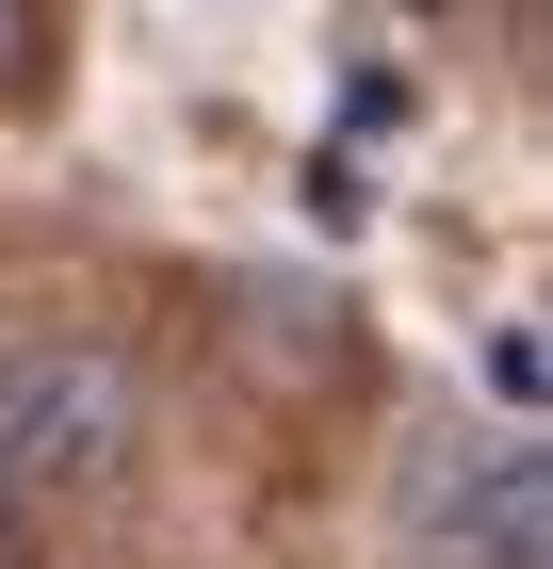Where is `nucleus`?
Returning a JSON list of instances; mask_svg holds the SVG:
<instances>
[{"instance_id": "nucleus-1", "label": "nucleus", "mask_w": 553, "mask_h": 569, "mask_svg": "<svg viewBox=\"0 0 553 569\" xmlns=\"http://www.w3.org/2000/svg\"><path fill=\"white\" fill-rule=\"evenodd\" d=\"M147 456V375L115 342H17L0 375V488H115Z\"/></svg>"}, {"instance_id": "nucleus-2", "label": "nucleus", "mask_w": 553, "mask_h": 569, "mask_svg": "<svg viewBox=\"0 0 553 569\" xmlns=\"http://www.w3.org/2000/svg\"><path fill=\"white\" fill-rule=\"evenodd\" d=\"M440 553L456 569H553V456L537 439H488L440 472Z\"/></svg>"}, {"instance_id": "nucleus-3", "label": "nucleus", "mask_w": 553, "mask_h": 569, "mask_svg": "<svg viewBox=\"0 0 553 569\" xmlns=\"http://www.w3.org/2000/svg\"><path fill=\"white\" fill-rule=\"evenodd\" d=\"M49 82V0H0V114Z\"/></svg>"}, {"instance_id": "nucleus-4", "label": "nucleus", "mask_w": 553, "mask_h": 569, "mask_svg": "<svg viewBox=\"0 0 553 569\" xmlns=\"http://www.w3.org/2000/svg\"><path fill=\"white\" fill-rule=\"evenodd\" d=\"M0 569H33V521H17V488H0Z\"/></svg>"}]
</instances>
